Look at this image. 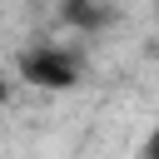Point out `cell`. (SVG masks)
I'll return each instance as SVG.
<instances>
[{"label": "cell", "instance_id": "cell-2", "mask_svg": "<svg viewBox=\"0 0 159 159\" xmlns=\"http://www.w3.org/2000/svg\"><path fill=\"white\" fill-rule=\"evenodd\" d=\"M65 20H70V25H80V30H89V25H99V20H104V10H94L89 0H65Z\"/></svg>", "mask_w": 159, "mask_h": 159}, {"label": "cell", "instance_id": "cell-1", "mask_svg": "<svg viewBox=\"0 0 159 159\" xmlns=\"http://www.w3.org/2000/svg\"><path fill=\"white\" fill-rule=\"evenodd\" d=\"M20 80L40 89H75L80 84V60L60 45H30L20 55Z\"/></svg>", "mask_w": 159, "mask_h": 159}]
</instances>
